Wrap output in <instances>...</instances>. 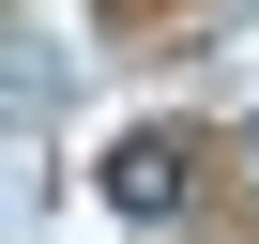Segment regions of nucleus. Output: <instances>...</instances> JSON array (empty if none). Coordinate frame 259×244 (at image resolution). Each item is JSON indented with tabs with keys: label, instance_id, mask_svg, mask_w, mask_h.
I'll return each mask as SVG.
<instances>
[{
	"label": "nucleus",
	"instance_id": "f257e3e1",
	"mask_svg": "<svg viewBox=\"0 0 259 244\" xmlns=\"http://www.w3.org/2000/svg\"><path fill=\"white\" fill-rule=\"evenodd\" d=\"M183 198H198V153H183V138H122V153H107V214L153 229V214H183Z\"/></svg>",
	"mask_w": 259,
	"mask_h": 244
},
{
	"label": "nucleus",
	"instance_id": "f03ea898",
	"mask_svg": "<svg viewBox=\"0 0 259 244\" xmlns=\"http://www.w3.org/2000/svg\"><path fill=\"white\" fill-rule=\"evenodd\" d=\"M244 153H259V107H244Z\"/></svg>",
	"mask_w": 259,
	"mask_h": 244
}]
</instances>
